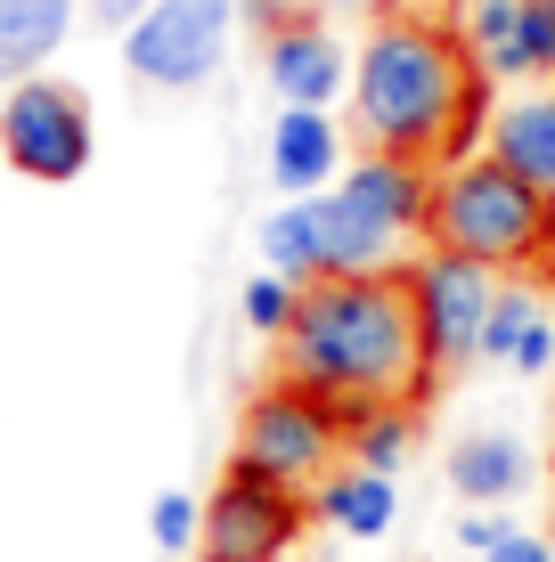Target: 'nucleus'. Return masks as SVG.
I'll return each instance as SVG.
<instances>
[{
    "label": "nucleus",
    "instance_id": "21",
    "mask_svg": "<svg viewBox=\"0 0 555 562\" xmlns=\"http://www.w3.org/2000/svg\"><path fill=\"white\" fill-rule=\"evenodd\" d=\"M147 547L164 562H188L204 547V497L197 490H156L147 497Z\"/></svg>",
    "mask_w": 555,
    "mask_h": 562
},
{
    "label": "nucleus",
    "instance_id": "2",
    "mask_svg": "<svg viewBox=\"0 0 555 562\" xmlns=\"http://www.w3.org/2000/svg\"><path fill=\"white\" fill-rule=\"evenodd\" d=\"M278 375L311 383V392L343 400V408H376V400L425 408L442 367L425 359L409 278L392 269V278H311L302 285L295 335L278 342Z\"/></svg>",
    "mask_w": 555,
    "mask_h": 562
},
{
    "label": "nucleus",
    "instance_id": "15",
    "mask_svg": "<svg viewBox=\"0 0 555 562\" xmlns=\"http://www.w3.org/2000/svg\"><path fill=\"white\" fill-rule=\"evenodd\" d=\"M499 164H514L540 196H555V82H531V90H507L490 106V139H482Z\"/></svg>",
    "mask_w": 555,
    "mask_h": 562
},
{
    "label": "nucleus",
    "instance_id": "19",
    "mask_svg": "<svg viewBox=\"0 0 555 562\" xmlns=\"http://www.w3.org/2000/svg\"><path fill=\"white\" fill-rule=\"evenodd\" d=\"M254 254H262V269L311 285V278H319V221H311V196H286V204L262 212V221H254Z\"/></svg>",
    "mask_w": 555,
    "mask_h": 562
},
{
    "label": "nucleus",
    "instance_id": "13",
    "mask_svg": "<svg viewBox=\"0 0 555 562\" xmlns=\"http://www.w3.org/2000/svg\"><path fill=\"white\" fill-rule=\"evenodd\" d=\"M442 473H449L457 506H514V497L540 481V457H531L514 432H457Z\"/></svg>",
    "mask_w": 555,
    "mask_h": 562
},
{
    "label": "nucleus",
    "instance_id": "11",
    "mask_svg": "<svg viewBox=\"0 0 555 562\" xmlns=\"http://www.w3.org/2000/svg\"><path fill=\"white\" fill-rule=\"evenodd\" d=\"M311 221H319V278H392V269H409L425 245L400 237L392 221H376L359 196H343V188H328V196H311Z\"/></svg>",
    "mask_w": 555,
    "mask_h": 562
},
{
    "label": "nucleus",
    "instance_id": "22",
    "mask_svg": "<svg viewBox=\"0 0 555 562\" xmlns=\"http://www.w3.org/2000/svg\"><path fill=\"white\" fill-rule=\"evenodd\" d=\"M449 538H457V554L482 562V554H499L507 538H514V514H507V506H466V514L449 521Z\"/></svg>",
    "mask_w": 555,
    "mask_h": 562
},
{
    "label": "nucleus",
    "instance_id": "5",
    "mask_svg": "<svg viewBox=\"0 0 555 562\" xmlns=\"http://www.w3.org/2000/svg\"><path fill=\"white\" fill-rule=\"evenodd\" d=\"M245 25V0H156L140 25L123 33V74L140 90H164V99H188L229 66Z\"/></svg>",
    "mask_w": 555,
    "mask_h": 562
},
{
    "label": "nucleus",
    "instance_id": "18",
    "mask_svg": "<svg viewBox=\"0 0 555 562\" xmlns=\"http://www.w3.org/2000/svg\"><path fill=\"white\" fill-rule=\"evenodd\" d=\"M417 432H425V408H409V400L343 408V464H376V473H400V464L417 457Z\"/></svg>",
    "mask_w": 555,
    "mask_h": 562
},
{
    "label": "nucleus",
    "instance_id": "23",
    "mask_svg": "<svg viewBox=\"0 0 555 562\" xmlns=\"http://www.w3.org/2000/svg\"><path fill=\"white\" fill-rule=\"evenodd\" d=\"M147 9H156V0H82V16H90L99 33H131Z\"/></svg>",
    "mask_w": 555,
    "mask_h": 562
},
{
    "label": "nucleus",
    "instance_id": "24",
    "mask_svg": "<svg viewBox=\"0 0 555 562\" xmlns=\"http://www.w3.org/2000/svg\"><path fill=\"white\" fill-rule=\"evenodd\" d=\"M482 562H555V538H540V530H514L499 554H482Z\"/></svg>",
    "mask_w": 555,
    "mask_h": 562
},
{
    "label": "nucleus",
    "instance_id": "9",
    "mask_svg": "<svg viewBox=\"0 0 555 562\" xmlns=\"http://www.w3.org/2000/svg\"><path fill=\"white\" fill-rule=\"evenodd\" d=\"M352 57L359 42H343L319 9H295L262 33V82L278 90V106H343L352 99Z\"/></svg>",
    "mask_w": 555,
    "mask_h": 562
},
{
    "label": "nucleus",
    "instance_id": "8",
    "mask_svg": "<svg viewBox=\"0 0 555 562\" xmlns=\"http://www.w3.org/2000/svg\"><path fill=\"white\" fill-rule=\"evenodd\" d=\"M409 302H417V335H425V359L457 375V367L482 359V335H490V310H499V269L490 261H466L449 245H425L409 269Z\"/></svg>",
    "mask_w": 555,
    "mask_h": 562
},
{
    "label": "nucleus",
    "instance_id": "17",
    "mask_svg": "<svg viewBox=\"0 0 555 562\" xmlns=\"http://www.w3.org/2000/svg\"><path fill=\"white\" fill-rule=\"evenodd\" d=\"M82 25V0H0V90L33 82Z\"/></svg>",
    "mask_w": 555,
    "mask_h": 562
},
{
    "label": "nucleus",
    "instance_id": "26",
    "mask_svg": "<svg viewBox=\"0 0 555 562\" xmlns=\"http://www.w3.org/2000/svg\"><path fill=\"white\" fill-rule=\"evenodd\" d=\"M311 9H368V0H311Z\"/></svg>",
    "mask_w": 555,
    "mask_h": 562
},
{
    "label": "nucleus",
    "instance_id": "6",
    "mask_svg": "<svg viewBox=\"0 0 555 562\" xmlns=\"http://www.w3.org/2000/svg\"><path fill=\"white\" fill-rule=\"evenodd\" d=\"M99 155V123H90V99L57 74H33V82L0 90V164L33 188H74Z\"/></svg>",
    "mask_w": 555,
    "mask_h": 562
},
{
    "label": "nucleus",
    "instance_id": "20",
    "mask_svg": "<svg viewBox=\"0 0 555 562\" xmlns=\"http://www.w3.org/2000/svg\"><path fill=\"white\" fill-rule=\"evenodd\" d=\"M295 310H302V285L278 278V269H254V278L237 285V318H245V335H262V342L295 335Z\"/></svg>",
    "mask_w": 555,
    "mask_h": 562
},
{
    "label": "nucleus",
    "instance_id": "10",
    "mask_svg": "<svg viewBox=\"0 0 555 562\" xmlns=\"http://www.w3.org/2000/svg\"><path fill=\"white\" fill-rule=\"evenodd\" d=\"M457 33H466L474 66L490 82H507V90L555 82V0H466Z\"/></svg>",
    "mask_w": 555,
    "mask_h": 562
},
{
    "label": "nucleus",
    "instance_id": "14",
    "mask_svg": "<svg viewBox=\"0 0 555 562\" xmlns=\"http://www.w3.org/2000/svg\"><path fill=\"white\" fill-rule=\"evenodd\" d=\"M482 359L507 367V375L540 383L555 375V310L531 278H507L499 285V310H490V335H482Z\"/></svg>",
    "mask_w": 555,
    "mask_h": 562
},
{
    "label": "nucleus",
    "instance_id": "27",
    "mask_svg": "<svg viewBox=\"0 0 555 562\" xmlns=\"http://www.w3.org/2000/svg\"><path fill=\"white\" fill-rule=\"evenodd\" d=\"M547 538H555V530H547Z\"/></svg>",
    "mask_w": 555,
    "mask_h": 562
},
{
    "label": "nucleus",
    "instance_id": "4",
    "mask_svg": "<svg viewBox=\"0 0 555 562\" xmlns=\"http://www.w3.org/2000/svg\"><path fill=\"white\" fill-rule=\"evenodd\" d=\"M237 457L262 464L270 481L319 490V481L343 464V400L311 392V383H295V375H270L237 408Z\"/></svg>",
    "mask_w": 555,
    "mask_h": 562
},
{
    "label": "nucleus",
    "instance_id": "1",
    "mask_svg": "<svg viewBox=\"0 0 555 562\" xmlns=\"http://www.w3.org/2000/svg\"><path fill=\"white\" fill-rule=\"evenodd\" d=\"M352 139L417 155V164H457L474 139H490V74L474 66L466 33L425 9H376L352 57Z\"/></svg>",
    "mask_w": 555,
    "mask_h": 562
},
{
    "label": "nucleus",
    "instance_id": "12",
    "mask_svg": "<svg viewBox=\"0 0 555 562\" xmlns=\"http://www.w3.org/2000/svg\"><path fill=\"white\" fill-rule=\"evenodd\" d=\"M262 164H270L278 196H328L343 171H352V131L335 123V106H278Z\"/></svg>",
    "mask_w": 555,
    "mask_h": 562
},
{
    "label": "nucleus",
    "instance_id": "7",
    "mask_svg": "<svg viewBox=\"0 0 555 562\" xmlns=\"http://www.w3.org/2000/svg\"><path fill=\"white\" fill-rule=\"evenodd\" d=\"M302 521H311V490L270 481L262 464L229 457V473L204 490V547H197V562H286L302 547Z\"/></svg>",
    "mask_w": 555,
    "mask_h": 562
},
{
    "label": "nucleus",
    "instance_id": "3",
    "mask_svg": "<svg viewBox=\"0 0 555 562\" xmlns=\"http://www.w3.org/2000/svg\"><path fill=\"white\" fill-rule=\"evenodd\" d=\"M425 245H449V254H466V261H490L499 278L540 269V261H555V245H547V196L514 164H499L490 147L482 155H457V164H442V180H433Z\"/></svg>",
    "mask_w": 555,
    "mask_h": 562
},
{
    "label": "nucleus",
    "instance_id": "16",
    "mask_svg": "<svg viewBox=\"0 0 555 562\" xmlns=\"http://www.w3.org/2000/svg\"><path fill=\"white\" fill-rule=\"evenodd\" d=\"M311 514L328 521L335 538H352V547H376V538H392V521H400V473L335 464V473L311 490Z\"/></svg>",
    "mask_w": 555,
    "mask_h": 562
},
{
    "label": "nucleus",
    "instance_id": "25",
    "mask_svg": "<svg viewBox=\"0 0 555 562\" xmlns=\"http://www.w3.org/2000/svg\"><path fill=\"white\" fill-rule=\"evenodd\" d=\"M245 16H254V25H262V33H270V25H278V16H295V9H286V0H245Z\"/></svg>",
    "mask_w": 555,
    "mask_h": 562
}]
</instances>
